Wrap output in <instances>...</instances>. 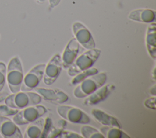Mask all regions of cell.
Returning <instances> with one entry per match:
<instances>
[{
  "label": "cell",
  "instance_id": "7402d4cb",
  "mask_svg": "<svg viewBox=\"0 0 156 138\" xmlns=\"http://www.w3.org/2000/svg\"><path fill=\"white\" fill-rule=\"evenodd\" d=\"M19 111V109L12 108L6 105H0V116H14Z\"/></svg>",
  "mask_w": 156,
  "mask_h": 138
},
{
  "label": "cell",
  "instance_id": "484cf974",
  "mask_svg": "<svg viewBox=\"0 0 156 138\" xmlns=\"http://www.w3.org/2000/svg\"><path fill=\"white\" fill-rule=\"evenodd\" d=\"M144 105L147 108L155 110V97H150L146 99L144 102Z\"/></svg>",
  "mask_w": 156,
  "mask_h": 138
},
{
  "label": "cell",
  "instance_id": "d4e9b609",
  "mask_svg": "<svg viewBox=\"0 0 156 138\" xmlns=\"http://www.w3.org/2000/svg\"><path fill=\"white\" fill-rule=\"evenodd\" d=\"M57 138H83V136L75 132L66 131L64 129L57 137Z\"/></svg>",
  "mask_w": 156,
  "mask_h": 138
},
{
  "label": "cell",
  "instance_id": "d6986e66",
  "mask_svg": "<svg viewBox=\"0 0 156 138\" xmlns=\"http://www.w3.org/2000/svg\"><path fill=\"white\" fill-rule=\"evenodd\" d=\"M98 72V70L95 67H90L86 70L80 72L76 75H74V78L71 80V83L72 85H77L80 83L81 81L84 80L88 77L95 74Z\"/></svg>",
  "mask_w": 156,
  "mask_h": 138
},
{
  "label": "cell",
  "instance_id": "9a60e30c",
  "mask_svg": "<svg viewBox=\"0 0 156 138\" xmlns=\"http://www.w3.org/2000/svg\"><path fill=\"white\" fill-rule=\"evenodd\" d=\"M128 17L130 19L135 21L151 23L155 20V11L148 9H137L132 11Z\"/></svg>",
  "mask_w": 156,
  "mask_h": 138
},
{
  "label": "cell",
  "instance_id": "5b68a950",
  "mask_svg": "<svg viewBox=\"0 0 156 138\" xmlns=\"http://www.w3.org/2000/svg\"><path fill=\"white\" fill-rule=\"evenodd\" d=\"M46 112L47 109L43 105H32L21 109L13 116L12 120L17 125H24L42 117Z\"/></svg>",
  "mask_w": 156,
  "mask_h": 138
},
{
  "label": "cell",
  "instance_id": "4fadbf2b",
  "mask_svg": "<svg viewBox=\"0 0 156 138\" xmlns=\"http://www.w3.org/2000/svg\"><path fill=\"white\" fill-rule=\"evenodd\" d=\"M79 43L76 38H72L67 44L62 54V63L64 69H68L74 62L79 53Z\"/></svg>",
  "mask_w": 156,
  "mask_h": 138
},
{
  "label": "cell",
  "instance_id": "2e32d148",
  "mask_svg": "<svg viewBox=\"0 0 156 138\" xmlns=\"http://www.w3.org/2000/svg\"><path fill=\"white\" fill-rule=\"evenodd\" d=\"M156 25L155 23H151L147 30L146 43V47L149 55L153 58H156Z\"/></svg>",
  "mask_w": 156,
  "mask_h": 138
},
{
  "label": "cell",
  "instance_id": "7c38bea8",
  "mask_svg": "<svg viewBox=\"0 0 156 138\" xmlns=\"http://www.w3.org/2000/svg\"><path fill=\"white\" fill-rule=\"evenodd\" d=\"M35 89L41 97L49 102L62 104L69 99L68 95L65 92L58 89L35 88Z\"/></svg>",
  "mask_w": 156,
  "mask_h": 138
},
{
  "label": "cell",
  "instance_id": "6da1fadb",
  "mask_svg": "<svg viewBox=\"0 0 156 138\" xmlns=\"http://www.w3.org/2000/svg\"><path fill=\"white\" fill-rule=\"evenodd\" d=\"M41 101V97L39 94L30 91H19L12 93L4 99L6 105L18 109L39 104Z\"/></svg>",
  "mask_w": 156,
  "mask_h": 138
},
{
  "label": "cell",
  "instance_id": "cb8c5ba5",
  "mask_svg": "<svg viewBox=\"0 0 156 138\" xmlns=\"http://www.w3.org/2000/svg\"><path fill=\"white\" fill-rule=\"evenodd\" d=\"M6 71H7V66L5 64L0 61V92L4 88L6 81Z\"/></svg>",
  "mask_w": 156,
  "mask_h": 138
},
{
  "label": "cell",
  "instance_id": "603a6c76",
  "mask_svg": "<svg viewBox=\"0 0 156 138\" xmlns=\"http://www.w3.org/2000/svg\"><path fill=\"white\" fill-rule=\"evenodd\" d=\"M52 126V121L50 117H46L44 119V124L42 133L40 138H47L51 128Z\"/></svg>",
  "mask_w": 156,
  "mask_h": 138
},
{
  "label": "cell",
  "instance_id": "30bf717a",
  "mask_svg": "<svg viewBox=\"0 0 156 138\" xmlns=\"http://www.w3.org/2000/svg\"><path fill=\"white\" fill-rule=\"evenodd\" d=\"M0 133L5 138H22L23 136L17 125L5 116H0Z\"/></svg>",
  "mask_w": 156,
  "mask_h": 138
},
{
  "label": "cell",
  "instance_id": "8fae6325",
  "mask_svg": "<svg viewBox=\"0 0 156 138\" xmlns=\"http://www.w3.org/2000/svg\"><path fill=\"white\" fill-rule=\"evenodd\" d=\"M115 85L108 84L102 85L93 93L87 96L83 101L85 106H92L99 103V102L105 100L110 94L115 89Z\"/></svg>",
  "mask_w": 156,
  "mask_h": 138
},
{
  "label": "cell",
  "instance_id": "ac0fdd59",
  "mask_svg": "<svg viewBox=\"0 0 156 138\" xmlns=\"http://www.w3.org/2000/svg\"><path fill=\"white\" fill-rule=\"evenodd\" d=\"M100 132L105 138H130L121 128L115 126H104L100 128Z\"/></svg>",
  "mask_w": 156,
  "mask_h": 138
},
{
  "label": "cell",
  "instance_id": "3957f363",
  "mask_svg": "<svg viewBox=\"0 0 156 138\" xmlns=\"http://www.w3.org/2000/svg\"><path fill=\"white\" fill-rule=\"evenodd\" d=\"M105 72H98L81 81L74 89L73 94L76 98H83L89 95L104 85L107 80Z\"/></svg>",
  "mask_w": 156,
  "mask_h": 138
},
{
  "label": "cell",
  "instance_id": "44dd1931",
  "mask_svg": "<svg viewBox=\"0 0 156 138\" xmlns=\"http://www.w3.org/2000/svg\"><path fill=\"white\" fill-rule=\"evenodd\" d=\"M67 125L66 120L62 119L57 121L55 125H52L47 138H57L60 134L65 129Z\"/></svg>",
  "mask_w": 156,
  "mask_h": 138
},
{
  "label": "cell",
  "instance_id": "7a4b0ae2",
  "mask_svg": "<svg viewBox=\"0 0 156 138\" xmlns=\"http://www.w3.org/2000/svg\"><path fill=\"white\" fill-rule=\"evenodd\" d=\"M23 78L21 61L19 57L15 56L9 61L6 71V81L12 93L21 91Z\"/></svg>",
  "mask_w": 156,
  "mask_h": 138
},
{
  "label": "cell",
  "instance_id": "9c48e42d",
  "mask_svg": "<svg viewBox=\"0 0 156 138\" xmlns=\"http://www.w3.org/2000/svg\"><path fill=\"white\" fill-rule=\"evenodd\" d=\"M73 31L76 40L87 49L95 47L93 37L88 29L79 22H76L73 25Z\"/></svg>",
  "mask_w": 156,
  "mask_h": 138
},
{
  "label": "cell",
  "instance_id": "52a82bcc",
  "mask_svg": "<svg viewBox=\"0 0 156 138\" xmlns=\"http://www.w3.org/2000/svg\"><path fill=\"white\" fill-rule=\"evenodd\" d=\"M45 66V64H37L26 74L21 86V91H30L38 86L43 79Z\"/></svg>",
  "mask_w": 156,
  "mask_h": 138
},
{
  "label": "cell",
  "instance_id": "ba28073f",
  "mask_svg": "<svg viewBox=\"0 0 156 138\" xmlns=\"http://www.w3.org/2000/svg\"><path fill=\"white\" fill-rule=\"evenodd\" d=\"M62 69L61 57L58 54L54 55L45 66L43 82L46 85H51L58 77Z\"/></svg>",
  "mask_w": 156,
  "mask_h": 138
},
{
  "label": "cell",
  "instance_id": "277c9868",
  "mask_svg": "<svg viewBox=\"0 0 156 138\" xmlns=\"http://www.w3.org/2000/svg\"><path fill=\"white\" fill-rule=\"evenodd\" d=\"M101 50L93 48L88 49L75 59L73 64L68 68V74L74 77L78 73L91 67L99 57Z\"/></svg>",
  "mask_w": 156,
  "mask_h": 138
},
{
  "label": "cell",
  "instance_id": "e0dca14e",
  "mask_svg": "<svg viewBox=\"0 0 156 138\" xmlns=\"http://www.w3.org/2000/svg\"><path fill=\"white\" fill-rule=\"evenodd\" d=\"M44 124V119L41 117L29 123L24 134L25 138H40Z\"/></svg>",
  "mask_w": 156,
  "mask_h": 138
},
{
  "label": "cell",
  "instance_id": "f1b7e54d",
  "mask_svg": "<svg viewBox=\"0 0 156 138\" xmlns=\"http://www.w3.org/2000/svg\"><path fill=\"white\" fill-rule=\"evenodd\" d=\"M37 1L39 2H44L45 0H37Z\"/></svg>",
  "mask_w": 156,
  "mask_h": 138
},
{
  "label": "cell",
  "instance_id": "8992f818",
  "mask_svg": "<svg viewBox=\"0 0 156 138\" xmlns=\"http://www.w3.org/2000/svg\"><path fill=\"white\" fill-rule=\"evenodd\" d=\"M57 113L63 119L78 124H87L90 122L88 115L81 109L68 105L58 106L57 108Z\"/></svg>",
  "mask_w": 156,
  "mask_h": 138
},
{
  "label": "cell",
  "instance_id": "4316f807",
  "mask_svg": "<svg viewBox=\"0 0 156 138\" xmlns=\"http://www.w3.org/2000/svg\"><path fill=\"white\" fill-rule=\"evenodd\" d=\"M50 7L51 8H54L58 5L60 2V0H49Z\"/></svg>",
  "mask_w": 156,
  "mask_h": 138
},
{
  "label": "cell",
  "instance_id": "5bb4252c",
  "mask_svg": "<svg viewBox=\"0 0 156 138\" xmlns=\"http://www.w3.org/2000/svg\"><path fill=\"white\" fill-rule=\"evenodd\" d=\"M91 114L99 123L104 126H115L119 128H122L121 123L116 117L101 109L93 108L91 111Z\"/></svg>",
  "mask_w": 156,
  "mask_h": 138
},
{
  "label": "cell",
  "instance_id": "83f0119b",
  "mask_svg": "<svg viewBox=\"0 0 156 138\" xmlns=\"http://www.w3.org/2000/svg\"><path fill=\"white\" fill-rule=\"evenodd\" d=\"M7 96V95H5V94H1L0 95V102H2V100H4V99L6 98V97Z\"/></svg>",
  "mask_w": 156,
  "mask_h": 138
},
{
  "label": "cell",
  "instance_id": "ffe728a7",
  "mask_svg": "<svg viewBox=\"0 0 156 138\" xmlns=\"http://www.w3.org/2000/svg\"><path fill=\"white\" fill-rule=\"evenodd\" d=\"M81 134L85 138H104L103 134L97 129L88 125L82 126Z\"/></svg>",
  "mask_w": 156,
  "mask_h": 138
}]
</instances>
